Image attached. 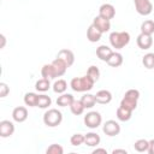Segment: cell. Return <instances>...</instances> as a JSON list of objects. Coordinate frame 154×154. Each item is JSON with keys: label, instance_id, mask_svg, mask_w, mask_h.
Listing matches in <instances>:
<instances>
[{"label": "cell", "instance_id": "obj_1", "mask_svg": "<svg viewBox=\"0 0 154 154\" xmlns=\"http://www.w3.org/2000/svg\"><path fill=\"white\" fill-rule=\"evenodd\" d=\"M94 81L88 76H83V77H73L70 82V87L73 91L77 93H82V91H89L93 89L94 87Z\"/></svg>", "mask_w": 154, "mask_h": 154}, {"label": "cell", "instance_id": "obj_2", "mask_svg": "<svg viewBox=\"0 0 154 154\" xmlns=\"http://www.w3.org/2000/svg\"><path fill=\"white\" fill-rule=\"evenodd\" d=\"M130 42V34L128 31H113L109 34V43L116 49L124 48Z\"/></svg>", "mask_w": 154, "mask_h": 154}, {"label": "cell", "instance_id": "obj_3", "mask_svg": "<svg viewBox=\"0 0 154 154\" xmlns=\"http://www.w3.org/2000/svg\"><path fill=\"white\" fill-rule=\"evenodd\" d=\"M63 122V113L57 108H51L43 114V123L49 128L58 126Z\"/></svg>", "mask_w": 154, "mask_h": 154}, {"label": "cell", "instance_id": "obj_4", "mask_svg": "<svg viewBox=\"0 0 154 154\" xmlns=\"http://www.w3.org/2000/svg\"><path fill=\"white\" fill-rule=\"evenodd\" d=\"M84 124L85 126H88L89 129H96L101 125L102 123V117L99 112L96 111H91V112H88L85 116H84Z\"/></svg>", "mask_w": 154, "mask_h": 154}, {"label": "cell", "instance_id": "obj_5", "mask_svg": "<svg viewBox=\"0 0 154 154\" xmlns=\"http://www.w3.org/2000/svg\"><path fill=\"white\" fill-rule=\"evenodd\" d=\"M134 4L137 13L141 16H148L153 11V4L150 0H134Z\"/></svg>", "mask_w": 154, "mask_h": 154}, {"label": "cell", "instance_id": "obj_6", "mask_svg": "<svg viewBox=\"0 0 154 154\" xmlns=\"http://www.w3.org/2000/svg\"><path fill=\"white\" fill-rule=\"evenodd\" d=\"M102 131L107 136L113 137V136L119 135V132H120V125H119L118 122H116L113 119H109V120L105 122V124L102 125Z\"/></svg>", "mask_w": 154, "mask_h": 154}, {"label": "cell", "instance_id": "obj_7", "mask_svg": "<svg viewBox=\"0 0 154 154\" xmlns=\"http://www.w3.org/2000/svg\"><path fill=\"white\" fill-rule=\"evenodd\" d=\"M93 25L96 26L102 34L109 31V29H111V22H109V19H106V18H103L101 16H96L93 19Z\"/></svg>", "mask_w": 154, "mask_h": 154}, {"label": "cell", "instance_id": "obj_8", "mask_svg": "<svg viewBox=\"0 0 154 154\" xmlns=\"http://www.w3.org/2000/svg\"><path fill=\"white\" fill-rule=\"evenodd\" d=\"M99 16L106 18V19H112L116 16V8L112 4H102L99 8Z\"/></svg>", "mask_w": 154, "mask_h": 154}, {"label": "cell", "instance_id": "obj_9", "mask_svg": "<svg viewBox=\"0 0 154 154\" xmlns=\"http://www.w3.org/2000/svg\"><path fill=\"white\" fill-rule=\"evenodd\" d=\"M14 132V124L10 120H1L0 122V136L1 137H10Z\"/></svg>", "mask_w": 154, "mask_h": 154}, {"label": "cell", "instance_id": "obj_10", "mask_svg": "<svg viewBox=\"0 0 154 154\" xmlns=\"http://www.w3.org/2000/svg\"><path fill=\"white\" fill-rule=\"evenodd\" d=\"M136 42H137V46L141 48V49H149L153 45V38H152V35H146V34H140L136 38Z\"/></svg>", "mask_w": 154, "mask_h": 154}, {"label": "cell", "instance_id": "obj_11", "mask_svg": "<svg viewBox=\"0 0 154 154\" xmlns=\"http://www.w3.org/2000/svg\"><path fill=\"white\" fill-rule=\"evenodd\" d=\"M12 118L17 123H23L28 118V109L23 106H18L12 111Z\"/></svg>", "mask_w": 154, "mask_h": 154}, {"label": "cell", "instance_id": "obj_12", "mask_svg": "<svg viewBox=\"0 0 154 154\" xmlns=\"http://www.w3.org/2000/svg\"><path fill=\"white\" fill-rule=\"evenodd\" d=\"M57 58L63 59V60L67 64L69 67L75 63V54H73L72 51H70V49H67V48L60 49V51L58 52V54H57Z\"/></svg>", "mask_w": 154, "mask_h": 154}, {"label": "cell", "instance_id": "obj_13", "mask_svg": "<svg viewBox=\"0 0 154 154\" xmlns=\"http://www.w3.org/2000/svg\"><path fill=\"white\" fill-rule=\"evenodd\" d=\"M95 100L97 103H101V105H107L112 101V93L109 90H106V89H102V90H99L96 94H95Z\"/></svg>", "mask_w": 154, "mask_h": 154}, {"label": "cell", "instance_id": "obj_14", "mask_svg": "<svg viewBox=\"0 0 154 154\" xmlns=\"http://www.w3.org/2000/svg\"><path fill=\"white\" fill-rule=\"evenodd\" d=\"M112 53H113L112 48H109V47L106 46V45H101V46H99V47L96 48V55H97V58H99L100 60H102V61H107V60L109 59V57L112 55Z\"/></svg>", "mask_w": 154, "mask_h": 154}, {"label": "cell", "instance_id": "obj_15", "mask_svg": "<svg viewBox=\"0 0 154 154\" xmlns=\"http://www.w3.org/2000/svg\"><path fill=\"white\" fill-rule=\"evenodd\" d=\"M52 65L54 66V70H55V73H57V77H60L63 75H65L66 70H67V64L60 59V58H55L53 61H52Z\"/></svg>", "mask_w": 154, "mask_h": 154}, {"label": "cell", "instance_id": "obj_16", "mask_svg": "<svg viewBox=\"0 0 154 154\" xmlns=\"http://www.w3.org/2000/svg\"><path fill=\"white\" fill-rule=\"evenodd\" d=\"M101 36H102V32L96 26H94L93 24L88 28V30H87V38L90 42H97V41H100Z\"/></svg>", "mask_w": 154, "mask_h": 154}, {"label": "cell", "instance_id": "obj_17", "mask_svg": "<svg viewBox=\"0 0 154 154\" xmlns=\"http://www.w3.org/2000/svg\"><path fill=\"white\" fill-rule=\"evenodd\" d=\"M41 76L43 78H47V79H54L57 77V73H55V70H54V66L51 64H45L41 69Z\"/></svg>", "mask_w": 154, "mask_h": 154}, {"label": "cell", "instance_id": "obj_18", "mask_svg": "<svg viewBox=\"0 0 154 154\" xmlns=\"http://www.w3.org/2000/svg\"><path fill=\"white\" fill-rule=\"evenodd\" d=\"M100 136L95 132H88L87 135H84V143L88 147H96L100 144Z\"/></svg>", "mask_w": 154, "mask_h": 154}, {"label": "cell", "instance_id": "obj_19", "mask_svg": "<svg viewBox=\"0 0 154 154\" xmlns=\"http://www.w3.org/2000/svg\"><path fill=\"white\" fill-rule=\"evenodd\" d=\"M75 97L71 95V94H66V93H63L60 96H58L57 99V105L60 106V107H70L71 103L73 102Z\"/></svg>", "mask_w": 154, "mask_h": 154}, {"label": "cell", "instance_id": "obj_20", "mask_svg": "<svg viewBox=\"0 0 154 154\" xmlns=\"http://www.w3.org/2000/svg\"><path fill=\"white\" fill-rule=\"evenodd\" d=\"M116 116L117 118L120 120V122H128L131 119V116H132V111H129L122 106H119L116 111Z\"/></svg>", "mask_w": 154, "mask_h": 154}, {"label": "cell", "instance_id": "obj_21", "mask_svg": "<svg viewBox=\"0 0 154 154\" xmlns=\"http://www.w3.org/2000/svg\"><path fill=\"white\" fill-rule=\"evenodd\" d=\"M111 67H119L123 64V55L118 52H113L109 59L106 61Z\"/></svg>", "mask_w": 154, "mask_h": 154}, {"label": "cell", "instance_id": "obj_22", "mask_svg": "<svg viewBox=\"0 0 154 154\" xmlns=\"http://www.w3.org/2000/svg\"><path fill=\"white\" fill-rule=\"evenodd\" d=\"M137 101L138 100H136V99H131V97L124 96L122 99V101H120V106L126 108V109H129V111H134L137 107Z\"/></svg>", "mask_w": 154, "mask_h": 154}, {"label": "cell", "instance_id": "obj_23", "mask_svg": "<svg viewBox=\"0 0 154 154\" xmlns=\"http://www.w3.org/2000/svg\"><path fill=\"white\" fill-rule=\"evenodd\" d=\"M81 101L84 106V108H93L96 103V100H95V95L93 94H84L82 97H81Z\"/></svg>", "mask_w": 154, "mask_h": 154}, {"label": "cell", "instance_id": "obj_24", "mask_svg": "<svg viewBox=\"0 0 154 154\" xmlns=\"http://www.w3.org/2000/svg\"><path fill=\"white\" fill-rule=\"evenodd\" d=\"M38 95L35 93H26L24 95V103L29 107H37Z\"/></svg>", "mask_w": 154, "mask_h": 154}, {"label": "cell", "instance_id": "obj_25", "mask_svg": "<svg viewBox=\"0 0 154 154\" xmlns=\"http://www.w3.org/2000/svg\"><path fill=\"white\" fill-rule=\"evenodd\" d=\"M141 32L146 35H153L154 34V20L147 19L141 24Z\"/></svg>", "mask_w": 154, "mask_h": 154}, {"label": "cell", "instance_id": "obj_26", "mask_svg": "<svg viewBox=\"0 0 154 154\" xmlns=\"http://www.w3.org/2000/svg\"><path fill=\"white\" fill-rule=\"evenodd\" d=\"M70 109H71V113L72 114L79 116V114H82L84 112L85 108H84V106H83V103H82L81 100H73V102L70 106Z\"/></svg>", "mask_w": 154, "mask_h": 154}, {"label": "cell", "instance_id": "obj_27", "mask_svg": "<svg viewBox=\"0 0 154 154\" xmlns=\"http://www.w3.org/2000/svg\"><path fill=\"white\" fill-rule=\"evenodd\" d=\"M148 147H149V141L144 140V138H140L134 143V148L136 152L138 153H143V152H148Z\"/></svg>", "mask_w": 154, "mask_h": 154}, {"label": "cell", "instance_id": "obj_28", "mask_svg": "<svg viewBox=\"0 0 154 154\" xmlns=\"http://www.w3.org/2000/svg\"><path fill=\"white\" fill-rule=\"evenodd\" d=\"M35 88H36L37 91L45 93V91H47V90L51 88V82H49V79L42 77L41 79H38V81L35 83Z\"/></svg>", "mask_w": 154, "mask_h": 154}, {"label": "cell", "instance_id": "obj_29", "mask_svg": "<svg viewBox=\"0 0 154 154\" xmlns=\"http://www.w3.org/2000/svg\"><path fill=\"white\" fill-rule=\"evenodd\" d=\"M66 89H67V83L65 79H58L53 84V90L57 94H63L66 91Z\"/></svg>", "mask_w": 154, "mask_h": 154}, {"label": "cell", "instance_id": "obj_30", "mask_svg": "<svg viewBox=\"0 0 154 154\" xmlns=\"http://www.w3.org/2000/svg\"><path fill=\"white\" fill-rule=\"evenodd\" d=\"M51 103H52V99H51L48 95H46V94L38 95L37 107H40V108H47V107L51 106Z\"/></svg>", "mask_w": 154, "mask_h": 154}, {"label": "cell", "instance_id": "obj_31", "mask_svg": "<svg viewBox=\"0 0 154 154\" xmlns=\"http://www.w3.org/2000/svg\"><path fill=\"white\" fill-rule=\"evenodd\" d=\"M142 64L147 69H154V53H147L142 58Z\"/></svg>", "mask_w": 154, "mask_h": 154}, {"label": "cell", "instance_id": "obj_32", "mask_svg": "<svg viewBox=\"0 0 154 154\" xmlns=\"http://www.w3.org/2000/svg\"><path fill=\"white\" fill-rule=\"evenodd\" d=\"M87 75H88L94 82H96V81L100 78V70H99V67L91 65V66H89V69L87 70Z\"/></svg>", "mask_w": 154, "mask_h": 154}, {"label": "cell", "instance_id": "obj_33", "mask_svg": "<svg viewBox=\"0 0 154 154\" xmlns=\"http://www.w3.org/2000/svg\"><path fill=\"white\" fill-rule=\"evenodd\" d=\"M70 143L75 147L83 144L84 143V135L83 134H73L70 138Z\"/></svg>", "mask_w": 154, "mask_h": 154}, {"label": "cell", "instance_id": "obj_34", "mask_svg": "<svg viewBox=\"0 0 154 154\" xmlns=\"http://www.w3.org/2000/svg\"><path fill=\"white\" fill-rule=\"evenodd\" d=\"M46 153L47 154H63L64 153V148L58 143H53L47 148Z\"/></svg>", "mask_w": 154, "mask_h": 154}, {"label": "cell", "instance_id": "obj_35", "mask_svg": "<svg viewBox=\"0 0 154 154\" xmlns=\"http://www.w3.org/2000/svg\"><path fill=\"white\" fill-rule=\"evenodd\" d=\"M124 96H128V97L138 100V99H140V91H138L137 89H129V90L124 94Z\"/></svg>", "mask_w": 154, "mask_h": 154}, {"label": "cell", "instance_id": "obj_36", "mask_svg": "<svg viewBox=\"0 0 154 154\" xmlns=\"http://www.w3.org/2000/svg\"><path fill=\"white\" fill-rule=\"evenodd\" d=\"M8 93H10V88H8V85H7L6 83L1 82V83H0V97H5V96H7Z\"/></svg>", "mask_w": 154, "mask_h": 154}, {"label": "cell", "instance_id": "obj_37", "mask_svg": "<svg viewBox=\"0 0 154 154\" xmlns=\"http://www.w3.org/2000/svg\"><path fill=\"white\" fill-rule=\"evenodd\" d=\"M148 153L154 154V138L149 141V147H148Z\"/></svg>", "mask_w": 154, "mask_h": 154}, {"label": "cell", "instance_id": "obj_38", "mask_svg": "<svg viewBox=\"0 0 154 154\" xmlns=\"http://www.w3.org/2000/svg\"><path fill=\"white\" fill-rule=\"evenodd\" d=\"M96 153H105V154H107V150L105 148H95L93 150V154H96Z\"/></svg>", "mask_w": 154, "mask_h": 154}, {"label": "cell", "instance_id": "obj_39", "mask_svg": "<svg viewBox=\"0 0 154 154\" xmlns=\"http://www.w3.org/2000/svg\"><path fill=\"white\" fill-rule=\"evenodd\" d=\"M0 38H1V46H0V47L4 48V47H5V43H6V37H5V35L1 34V35H0Z\"/></svg>", "mask_w": 154, "mask_h": 154}, {"label": "cell", "instance_id": "obj_40", "mask_svg": "<svg viewBox=\"0 0 154 154\" xmlns=\"http://www.w3.org/2000/svg\"><path fill=\"white\" fill-rule=\"evenodd\" d=\"M112 153H113V154H117V153H123V154H126L128 152H126L125 149H113V150H112Z\"/></svg>", "mask_w": 154, "mask_h": 154}]
</instances>
